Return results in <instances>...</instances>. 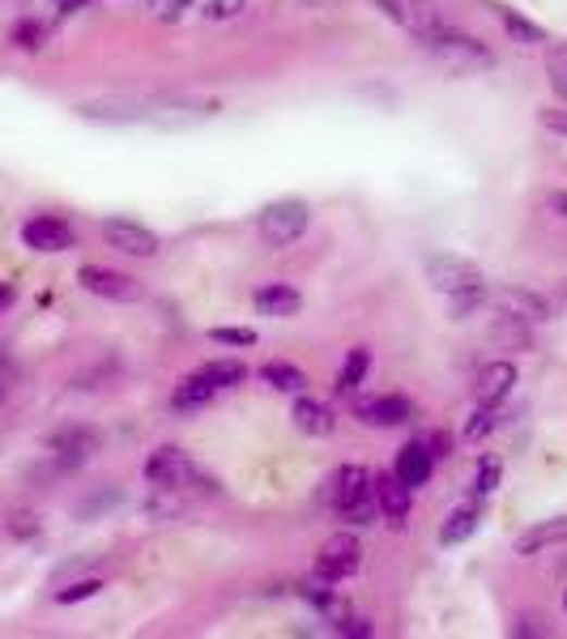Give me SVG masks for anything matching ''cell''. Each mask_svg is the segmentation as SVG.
Returning a JSON list of instances; mask_svg holds the SVG:
<instances>
[{
	"instance_id": "cell-34",
	"label": "cell",
	"mask_w": 567,
	"mask_h": 639,
	"mask_svg": "<svg viewBox=\"0 0 567 639\" xmlns=\"http://www.w3.org/2000/svg\"><path fill=\"white\" fill-rule=\"evenodd\" d=\"M337 516H342L350 529H359V525L367 529V525L380 516V507H375V494H371V499H362V503H355V507H346V512H337Z\"/></svg>"
},
{
	"instance_id": "cell-16",
	"label": "cell",
	"mask_w": 567,
	"mask_h": 639,
	"mask_svg": "<svg viewBox=\"0 0 567 639\" xmlns=\"http://www.w3.org/2000/svg\"><path fill=\"white\" fill-rule=\"evenodd\" d=\"M371 482H375V478H371L362 465H342V469L333 474V491H329L333 507L346 512V507H355L362 499H371Z\"/></svg>"
},
{
	"instance_id": "cell-24",
	"label": "cell",
	"mask_w": 567,
	"mask_h": 639,
	"mask_svg": "<svg viewBox=\"0 0 567 639\" xmlns=\"http://www.w3.org/2000/svg\"><path fill=\"white\" fill-rule=\"evenodd\" d=\"M260 384H269L273 393H308V376L295 367V362H264L260 367Z\"/></svg>"
},
{
	"instance_id": "cell-17",
	"label": "cell",
	"mask_w": 567,
	"mask_h": 639,
	"mask_svg": "<svg viewBox=\"0 0 567 639\" xmlns=\"http://www.w3.org/2000/svg\"><path fill=\"white\" fill-rule=\"evenodd\" d=\"M260 316H269V320H286V316H295L299 307H304V295L295 291V286H286V282H269V286H260L257 295H252Z\"/></svg>"
},
{
	"instance_id": "cell-1",
	"label": "cell",
	"mask_w": 567,
	"mask_h": 639,
	"mask_svg": "<svg viewBox=\"0 0 567 639\" xmlns=\"http://www.w3.org/2000/svg\"><path fill=\"white\" fill-rule=\"evenodd\" d=\"M86 120L95 124H171V128H184L197 115V107L188 102H155V99H99L82 107Z\"/></svg>"
},
{
	"instance_id": "cell-10",
	"label": "cell",
	"mask_w": 567,
	"mask_h": 639,
	"mask_svg": "<svg viewBox=\"0 0 567 639\" xmlns=\"http://www.w3.org/2000/svg\"><path fill=\"white\" fill-rule=\"evenodd\" d=\"M427 278L435 291L444 295H457V291H469V286H482V269L473 260H461V256H431L427 260Z\"/></svg>"
},
{
	"instance_id": "cell-19",
	"label": "cell",
	"mask_w": 567,
	"mask_h": 639,
	"mask_svg": "<svg viewBox=\"0 0 567 639\" xmlns=\"http://www.w3.org/2000/svg\"><path fill=\"white\" fill-rule=\"evenodd\" d=\"M431 469H435V460H431V452H427V443H406L402 452H397V478L410 487V491H418V487H427L431 482Z\"/></svg>"
},
{
	"instance_id": "cell-8",
	"label": "cell",
	"mask_w": 567,
	"mask_h": 639,
	"mask_svg": "<svg viewBox=\"0 0 567 639\" xmlns=\"http://www.w3.org/2000/svg\"><path fill=\"white\" fill-rule=\"evenodd\" d=\"M103 239L107 247H115V251H124V256H133V260H150L158 256V239L150 226H141V222H133V218H107L103 222Z\"/></svg>"
},
{
	"instance_id": "cell-12",
	"label": "cell",
	"mask_w": 567,
	"mask_h": 639,
	"mask_svg": "<svg viewBox=\"0 0 567 639\" xmlns=\"http://www.w3.org/2000/svg\"><path fill=\"white\" fill-rule=\"evenodd\" d=\"M410 418H414V405H410V396H402V393H384V396H371V401H359V422H367V427L389 431V427H406Z\"/></svg>"
},
{
	"instance_id": "cell-41",
	"label": "cell",
	"mask_w": 567,
	"mask_h": 639,
	"mask_svg": "<svg viewBox=\"0 0 567 639\" xmlns=\"http://www.w3.org/2000/svg\"><path fill=\"white\" fill-rule=\"evenodd\" d=\"M551 209H555L559 218H567V193H551Z\"/></svg>"
},
{
	"instance_id": "cell-32",
	"label": "cell",
	"mask_w": 567,
	"mask_h": 639,
	"mask_svg": "<svg viewBox=\"0 0 567 639\" xmlns=\"http://www.w3.org/2000/svg\"><path fill=\"white\" fill-rule=\"evenodd\" d=\"M482 303H486V286L457 291V295H448V316H453V320H465V316H473Z\"/></svg>"
},
{
	"instance_id": "cell-28",
	"label": "cell",
	"mask_w": 567,
	"mask_h": 639,
	"mask_svg": "<svg viewBox=\"0 0 567 639\" xmlns=\"http://www.w3.org/2000/svg\"><path fill=\"white\" fill-rule=\"evenodd\" d=\"M546 77H551L555 99L567 102V44H551L546 48Z\"/></svg>"
},
{
	"instance_id": "cell-23",
	"label": "cell",
	"mask_w": 567,
	"mask_h": 639,
	"mask_svg": "<svg viewBox=\"0 0 567 639\" xmlns=\"http://www.w3.org/2000/svg\"><path fill=\"white\" fill-rule=\"evenodd\" d=\"M367 376H371V349H367V345L346 349V362H342V371H337V393L355 396Z\"/></svg>"
},
{
	"instance_id": "cell-38",
	"label": "cell",
	"mask_w": 567,
	"mask_h": 639,
	"mask_svg": "<svg viewBox=\"0 0 567 639\" xmlns=\"http://www.w3.org/2000/svg\"><path fill=\"white\" fill-rule=\"evenodd\" d=\"M422 443H427V452H431V460H435V465L453 456V435H448V431H435V435H427Z\"/></svg>"
},
{
	"instance_id": "cell-33",
	"label": "cell",
	"mask_w": 567,
	"mask_h": 639,
	"mask_svg": "<svg viewBox=\"0 0 567 639\" xmlns=\"http://www.w3.org/2000/svg\"><path fill=\"white\" fill-rule=\"evenodd\" d=\"M4 529H9V538L35 541V538H39V529H44V525H39V516H35V512H26V507H22V512H9Z\"/></svg>"
},
{
	"instance_id": "cell-9",
	"label": "cell",
	"mask_w": 567,
	"mask_h": 639,
	"mask_svg": "<svg viewBox=\"0 0 567 639\" xmlns=\"http://www.w3.org/2000/svg\"><path fill=\"white\" fill-rule=\"evenodd\" d=\"M22 244L30 251H69L77 247V231L60 213H35L22 222Z\"/></svg>"
},
{
	"instance_id": "cell-4",
	"label": "cell",
	"mask_w": 567,
	"mask_h": 639,
	"mask_svg": "<svg viewBox=\"0 0 567 639\" xmlns=\"http://www.w3.org/2000/svg\"><path fill=\"white\" fill-rule=\"evenodd\" d=\"M99 447H103V435H99L95 427H86V422H69V427H60V431L48 435V452H52L56 474H73V469L86 465Z\"/></svg>"
},
{
	"instance_id": "cell-42",
	"label": "cell",
	"mask_w": 567,
	"mask_h": 639,
	"mask_svg": "<svg viewBox=\"0 0 567 639\" xmlns=\"http://www.w3.org/2000/svg\"><path fill=\"white\" fill-rule=\"evenodd\" d=\"M90 0H60V13H77V9H86Z\"/></svg>"
},
{
	"instance_id": "cell-31",
	"label": "cell",
	"mask_w": 567,
	"mask_h": 639,
	"mask_svg": "<svg viewBox=\"0 0 567 639\" xmlns=\"http://www.w3.org/2000/svg\"><path fill=\"white\" fill-rule=\"evenodd\" d=\"M500 482H504V465H500V456H482V460H478V474H473V491L491 494V491H500Z\"/></svg>"
},
{
	"instance_id": "cell-3",
	"label": "cell",
	"mask_w": 567,
	"mask_h": 639,
	"mask_svg": "<svg viewBox=\"0 0 567 639\" xmlns=\"http://www.w3.org/2000/svg\"><path fill=\"white\" fill-rule=\"evenodd\" d=\"M308 222H311L308 205L295 197H282V200H273V205H264L257 218L260 239L269 247H291L295 239H304Z\"/></svg>"
},
{
	"instance_id": "cell-36",
	"label": "cell",
	"mask_w": 567,
	"mask_h": 639,
	"mask_svg": "<svg viewBox=\"0 0 567 639\" xmlns=\"http://www.w3.org/2000/svg\"><path fill=\"white\" fill-rule=\"evenodd\" d=\"M201 4H206L209 22H231V17H239V13H244V4H248V0H201Z\"/></svg>"
},
{
	"instance_id": "cell-35",
	"label": "cell",
	"mask_w": 567,
	"mask_h": 639,
	"mask_svg": "<svg viewBox=\"0 0 567 639\" xmlns=\"http://www.w3.org/2000/svg\"><path fill=\"white\" fill-rule=\"evenodd\" d=\"M193 9V0H150V13L158 22H184Z\"/></svg>"
},
{
	"instance_id": "cell-7",
	"label": "cell",
	"mask_w": 567,
	"mask_h": 639,
	"mask_svg": "<svg viewBox=\"0 0 567 639\" xmlns=\"http://www.w3.org/2000/svg\"><path fill=\"white\" fill-rule=\"evenodd\" d=\"M362 567V545L355 533H337V538H329L320 545V558H316V576H324V580H350L355 572Z\"/></svg>"
},
{
	"instance_id": "cell-6",
	"label": "cell",
	"mask_w": 567,
	"mask_h": 639,
	"mask_svg": "<svg viewBox=\"0 0 567 639\" xmlns=\"http://www.w3.org/2000/svg\"><path fill=\"white\" fill-rule=\"evenodd\" d=\"M77 282H82V291L107 298V303H137L141 298V282L137 278H128L120 269H107V265H82Z\"/></svg>"
},
{
	"instance_id": "cell-14",
	"label": "cell",
	"mask_w": 567,
	"mask_h": 639,
	"mask_svg": "<svg viewBox=\"0 0 567 639\" xmlns=\"http://www.w3.org/2000/svg\"><path fill=\"white\" fill-rule=\"evenodd\" d=\"M299 597L308 601L311 610L324 618V623H346L350 618V605H346V597L333 589V580H324V576H308L304 585H299Z\"/></svg>"
},
{
	"instance_id": "cell-18",
	"label": "cell",
	"mask_w": 567,
	"mask_h": 639,
	"mask_svg": "<svg viewBox=\"0 0 567 639\" xmlns=\"http://www.w3.org/2000/svg\"><path fill=\"white\" fill-rule=\"evenodd\" d=\"M291 418H295V427L311 435V440H320V435H333V427H337V418H333V409L329 405H320V401H311V396L295 393V409H291Z\"/></svg>"
},
{
	"instance_id": "cell-20",
	"label": "cell",
	"mask_w": 567,
	"mask_h": 639,
	"mask_svg": "<svg viewBox=\"0 0 567 639\" xmlns=\"http://www.w3.org/2000/svg\"><path fill=\"white\" fill-rule=\"evenodd\" d=\"M551 545H567V516H555V520H542V525L525 529V533L516 538V554L529 558V554H542V550H551Z\"/></svg>"
},
{
	"instance_id": "cell-5",
	"label": "cell",
	"mask_w": 567,
	"mask_h": 639,
	"mask_svg": "<svg viewBox=\"0 0 567 639\" xmlns=\"http://www.w3.org/2000/svg\"><path fill=\"white\" fill-rule=\"evenodd\" d=\"M427 48L435 51L448 69H482V64H491V51L482 48L473 35H461V30H453V26H444V30H435L431 39H422Z\"/></svg>"
},
{
	"instance_id": "cell-22",
	"label": "cell",
	"mask_w": 567,
	"mask_h": 639,
	"mask_svg": "<svg viewBox=\"0 0 567 639\" xmlns=\"http://www.w3.org/2000/svg\"><path fill=\"white\" fill-rule=\"evenodd\" d=\"M495 9V17H500V26L508 30V39L513 44H520V48H533V44H546V30L538 26V22H529V17H520L516 9H508V4H491Z\"/></svg>"
},
{
	"instance_id": "cell-44",
	"label": "cell",
	"mask_w": 567,
	"mask_h": 639,
	"mask_svg": "<svg viewBox=\"0 0 567 639\" xmlns=\"http://www.w3.org/2000/svg\"><path fill=\"white\" fill-rule=\"evenodd\" d=\"M564 298H567V282H564Z\"/></svg>"
},
{
	"instance_id": "cell-37",
	"label": "cell",
	"mask_w": 567,
	"mask_h": 639,
	"mask_svg": "<svg viewBox=\"0 0 567 639\" xmlns=\"http://www.w3.org/2000/svg\"><path fill=\"white\" fill-rule=\"evenodd\" d=\"M209 342H218V345H257V333L252 329H209Z\"/></svg>"
},
{
	"instance_id": "cell-21",
	"label": "cell",
	"mask_w": 567,
	"mask_h": 639,
	"mask_svg": "<svg viewBox=\"0 0 567 639\" xmlns=\"http://www.w3.org/2000/svg\"><path fill=\"white\" fill-rule=\"evenodd\" d=\"M213 396H218V384L209 380L206 371H193V376H184V380L175 384V393H171V405H175L180 414H188V409H206Z\"/></svg>"
},
{
	"instance_id": "cell-26",
	"label": "cell",
	"mask_w": 567,
	"mask_h": 639,
	"mask_svg": "<svg viewBox=\"0 0 567 639\" xmlns=\"http://www.w3.org/2000/svg\"><path fill=\"white\" fill-rule=\"evenodd\" d=\"M201 371L218 384V393H222V389H239V384L248 380V367H244L239 358H213V362H206Z\"/></svg>"
},
{
	"instance_id": "cell-25",
	"label": "cell",
	"mask_w": 567,
	"mask_h": 639,
	"mask_svg": "<svg viewBox=\"0 0 567 639\" xmlns=\"http://www.w3.org/2000/svg\"><path fill=\"white\" fill-rule=\"evenodd\" d=\"M473 533H478V507H457L440 529V545H461Z\"/></svg>"
},
{
	"instance_id": "cell-40",
	"label": "cell",
	"mask_w": 567,
	"mask_h": 639,
	"mask_svg": "<svg viewBox=\"0 0 567 639\" xmlns=\"http://www.w3.org/2000/svg\"><path fill=\"white\" fill-rule=\"evenodd\" d=\"M13 303H17V286H13V282H0V316H4Z\"/></svg>"
},
{
	"instance_id": "cell-39",
	"label": "cell",
	"mask_w": 567,
	"mask_h": 639,
	"mask_svg": "<svg viewBox=\"0 0 567 639\" xmlns=\"http://www.w3.org/2000/svg\"><path fill=\"white\" fill-rule=\"evenodd\" d=\"M542 128H551V133H559V137H567V111H559V107L542 111Z\"/></svg>"
},
{
	"instance_id": "cell-30",
	"label": "cell",
	"mask_w": 567,
	"mask_h": 639,
	"mask_svg": "<svg viewBox=\"0 0 567 639\" xmlns=\"http://www.w3.org/2000/svg\"><path fill=\"white\" fill-rule=\"evenodd\" d=\"M107 585L99 576H90V580H73V585H64V589H56V605H77V601H90V597H99Z\"/></svg>"
},
{
	"instance_id": "cell-2",
	"label": "cell",
	"mask_w": 567,
	"mask_h": 639,
	"mask_svg": "<svg viewBox=\"0 0 567 639\" xmlns=\"http://www.w3.org/2000/svg\"><path fill=\"white\" fill-rule=\"evenodd\" d=\"M146 487L155 491H193V487H209L206 474L180 452V447H158L146 456Z\"/></svg>"
},
{
	"instance_id": "cell-27",
	"label": "cell",
	"mask_w": 567,
	"mask_h": 639,
	"mask_svg": "<svg viewBox=\"0 0 567 639\" xmlns=\"http://www.w3.org/2000/svg\"><path fill=\"white\" fill-rule=\"evenodd\" d=\"M9 44L22 51H39L44 44H48V26L39 22V17H22L13 30H9Z\"/></svg>"
},
{
	"instance_id": "cell-43",
	"label": "cell",
	"mask_w": 567,
	"mask_h": 639,
	"mask_svg": "<svg viewBox=\"0 0 567 639\" xmlns=\"http://www.w3.org/2000/svg\"><path fill=\"white\" fill-rule=\"evenodd\" d=\"M564 610H567V589H564Z\"/></svg>"
},
{
	"instance_id": "cell-11",
	"label": "cell",
	"mask_w": 567,
	"mask_h": 639,
	"mask_svg": "<svg viewBox=\"0 0 567 639\" xmlns=\"http://www.w3.org/2000/svg\"><path fill=\"white\" fill-rule=\"evenodd\" d=\"M371 494H375L380 516H384L393 529H406V520H410V487H406L397 474H380V478L371 482Z\"/></svg>"
},
{
	"instance_id": "cell-15",
	"label": "cell",
	"mask_w": 567,
	"mask_h": 639,
	"mask_svg": "<svg viewBox=\"0 0 567 639\" xmlns=\"http://www.w3.org/2000/svg\"><path fill=\"white\" fill-rule=\"evenodd\" d=\"M495 307L516 316V320H525V324H546L551 320V303L542 295H533V291H520V286L495 291Z\"/></svg>"
},
{
	"instance_id": "cell-29",
	"label": "cell",
	"mask_w": 567,
	"mask_h": 639,
	"mask_svg": "<svg viewBox=\"0 0 567 639\" xmlns=\"http://www.w3.org/2000/svg\"><path fill=\"white\" fill-rule=\"evenodd\" d=\"M495 427H500V409H495V405H478V409H473V418L465 422V440L469 443L486 440Z\"/></svg>"
},
{
	"instance_id": "cell-13",
	"label": "cell",
	"mask_w": 567,
	"mask_h": 639,
	"mask_svg": "<svg viewBox=\"0 0 567 639\" xmlns=\"http://www.w3.org/2000/svg\"><path fill=\"white\" fill-rule=\"evenodd\" d=\"M513 384H516V367L508 358H495V362H486L482 371H478V384H473V405H504L508 396H513Z\"/></svg>"
}]
</instances>
